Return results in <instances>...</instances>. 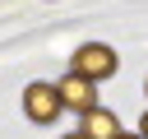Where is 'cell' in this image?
<instances>
[{
	"instance_id": "obj_3",
	"label": "cell",
	"mask_w": 148,
	"mask_h": 139,
	"mask_svg": "<svg viewBox=\"0 0 148 139\" xmlns=\"http://www.w3.org/2000/svg\"><path fill=\"white\" fill-rule=\"evenodd\" d=\"M56 93H60V107H65V111H88V107H97V83L83 79V74H74V70L56 83Z\"/></svg>"
},
{
	"instance_id": "obj_6",
	"label": "cell",
	"mask_w": 148,
	"mask_h": 139,
	"mask_svg": "<svg viewBox=\"0 0 148 139\" xmlns=\"http://www.w3.org/2000/svg\"><path fill=\"white\" fill-rule=\"evenodd\" d=\"M116 139H143V134H125V130H120V134H116Z\"/></svg>"
},
{
	"instance_id": "obj_2",
	"label": "cell",
	"mask_w": 148,
	"mask_h": 139,
	"mask_svg": "<svg viewBox=\"0 0 148 139\" xmlns=\"http://www.w3.org/2000/svg\"><path fill=\"white\" fill-rule=\"evenodd\" d=\"M60 111H65V107H60V93H56V83H28V88H23V116H28V120H37V125H51Z\"/></svg>"
},
{
	"instance_id": "obj_8",
	"label": "cell",
	"mask_w": 148,
	"mask_h": 139,
	"mask_svg": "<svg viewBox=\"0 0 148 139\" xmlns=\"http://www.w3.org/2000/svg\"><path fill=\"white\" fill-rule=\"evenodd\" d=\"M143 93H148V83H143Z\"/></svg>"
},
{
	"instance_id": "obj_5",
	"label": "cell",
	"mask_w": 148,
	"mask_h": 139,
	"mask_svg": "<svg viewBox=\"0 0 148 139\" xmlns=\"http://www.w3.org/2000/svg\"><path fill=\"white\" fill-rule=\"evenodd\" d=\"M139 134H143V139H148V111H143V120H139Z\"/></svg>"
},
{
	"instance_id": "obj_7",
	"label": "cell",
	"mask_w": 148,
	"mask_h": 139,
	"mask_svg": "<svg viewBox=\"0 0 148 139\" xmlns=\"http://www.w3.org/2000/svg\"><path fill=\"white\" fill-rule=\"evenodd\" d=\"M65 139H83V134H65Z\"/></svg>"
},
{
	"instance_id": "obj_4",
	"label": "cell",
	"mask_w": 148,
	"mask_h": 139,
	"mask_svg": "<svg viewBox=\"0 0 148 139\" xmlns=\"http://www.w3.org/2000/svg\"><path fill=\"white\" fill-rule=\"evenodd\" d=\"M79 134H83V139H116V134H120V116L97 102V107L83 111V130H79Z\"/></svg>"
},
{
	"instance_id": "obj_1",
	"label": "cell",
	"mask_w": 148,
	"mask_h": 139,
	"mask_svg": "<svg viewBox=\"0 0 148 139\" xmlns=\"http://www.w3.org/2000/svg\"><path fill=\"white\" fill-rule=\"evenodd\" d=\"M74 74H83V79H92V83H102V79H111L116 70H120V56L106 46V42H83L79 51H74V65H69Z\"/></svg>"
}]
</instances>
